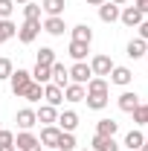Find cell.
Listing matches in <instances>:
<instances>
[{
    "mask_svg": "<svg viewBox=\"0 0 148 151\" xmlns=\"http://www.w3.org/2000/svg\"><path fill=\"white\" fill-rule=\"evenodd\" d=\"M119 12H122V9H119L116 3L105 0V3L99 6V20H102V23H116V20H119Z\"/></svg>",
    "mask_w": 148,
    "mask_h": 151,
    "instance_id": "obj_8",
    "label": "cell"
},
{
    "mask_svg": "<svg viewBox=\"0 0 148 151\" xmlns=\"http://www.w3.org/2000/svg\"><path fill=\"white\" fill-rule=\"evenodd\" d=\"M47 151H55V148H47Z\"/></svg>",
    "mask_w": 148,
    "mask_h": 151,
    "instance_id": "obj_45",
    "label": "cell"
},
{
    "mask_svg": "<svg viewBox=\"0 0 148 151\" xmlns=\"http://www.w3.org/2000/svg\"><path fill=\"white\" fill-rule=\"evenodd\" d=\"M145 139H148V134H145Z\"/></svg>",
    "mask_w": 148,
    "mask_h": 151,
    "instance_id": "obj_46",
    "label": "cell"
},
{
    "mask_svg": "<svg viewBox=\"0 0 148 151\" xmlns=\"http://www.w3.org/2000/svg\"><path fill=\"white\" fill-rule=\"evenodd\" d=\"M142 142H145V134L139 131V128H134V131L125 134V142H122V145H125V151H139Z\"/></svg>",
    "mask_w": 148,
    "mask_h": 151,
    "instance_id": "obj_17",
    "label": "cell"
},
{
    "mask_svg": "<svg viewBox=\"0 0 148 151\" xmlns=\"http://www.w3.org/2000/svg\"><path fill=\"white\" fill-rule=\"evenodd\" d=\"M12 38H18V26L9 18H3L0 20V44H6V41H12Z\"/></svg>",
    "mask_w": 148,
    "mask_h": 151,
    "instance_id": "obj_26",
    "label": "cell"
},
{
    "mask_svg": "<svg viewBox=\"0 0 148 151\" xmlns=\"http://www.w3.org/2000/svg\"><path fill=\"white\" fill-rule=\"evenodd\" d=\"M38 122H44V125H55L58 122V108H52V105H41L35 111Z\"/></svg>",
    "mask_w": 148,
    "mask_h": 151,
    "instance_id": "obj_19",
    "label": "cell"
},
{
    "mask_svg": "<svg viewBox=\"0 0 148 151\" xmlns=\"http://www.w3.org/2000/svg\"><path fill=\"white\" fill-rule=\"evenodd\" d=\"M12 12H15V3H12V0H0V20L12 18Z\"/></svg>",
    "mask_w": 148,
    "mask_h": 151,
    "instance_id": "obj_35",
    "label": "cell"
},
{
    "mask_svg": "<svg viewBox=\"0 0 148 151\" xmlns=\"http://www.w3.org/2000/svg\"><path fill=\"white\" fill-rule=\"evenodd\" d=\"M142 20H145V15H142V12H139L137 6H125V9L119 12V23H125L128 29H137V26H139Z\"/></svg>",
    "mask_w": 148,
    "mask_h": 151,
    "instance_id": "obj_6",
    "label": "cell"
},
{
    "mask_svg": "<svg viewBox=\"0 0 148 151\" xmlns=\"http://www.w3.org/2000/svg\"><path fill=\"white\" fill-rule=\"evenodd\" d=\"M15 148L18 151H44L41 148V139H38L32 131H20L18 137H15Z\"/></svg>",
    "mask_w": 148,
    "mask_h": 151,
    "instance_id": "obj_3",
    "label": "cell"
},
{
    "mask_svg": "<svg viewBox=\"0 0 148 151\" xmlns=\"http://www.w3.org/2000/svg\"><path fill=\"white\" fill-rule=\"evenodd\" d=\"M58 137H61V128H58V125H44L38 139H41V145H47V148H55Z\"/></svg>",
    "mask_w": 148,
    "mask_h": 151,
    "instance_id": "obj_13",
    "label": "cell"
},
{
    "mask_svg": "<svg viewBox=\"0 0 148 151\" xmlns=\"http://www.w3.org/2000/svg\"><path fill=\"white\" fill-rule=\"evenodd\" d=\"M116 131H119V122L116 119H99L96 122V134L99 137H116Z\"/></svg>",
    "mask_w": 148,
    "mask_h": 151,
    "instance_id": "obj_23",
    "label": "cell"
},
{
    "mask_svg": "<svg viewBox=\"0 0 148 151\" xmlns=\"http://www.w3.org/2000/svg\"><path fill=\"white\" fill-rule=\"evenodd\" d=\"M116 105H119V111H122V113H134V108L139 105V96L134 93V90H122L119 99H116Z\"/></svg>",
    "mask_w": 148,
    "mask_h": 151,
    "instance_id": "obj_12",
    "label": "cell"
},
{
    "mask_svg": "<svg viewBox=\"0 0 148 151\" xmlns=\"http://www.w3.org/2000/svg\"><path fill=\"white\" fill-rule=\"evenodd\" d=\"M70 58L73 61H87V52H90V44H78V41H70Z\"/></svg>",
    "mask_w": 148,
    "mask_h": 151,
    "instance_id": "obj_24",
    "label": "cell"
},
{
    "mask_svg": "<svg viewBox=\"0 0 148 151\" xmlns=\"http://www.w3.org/2000/svg\"><path fill=\"white\" fill-rule=\"evenodd\" d=\"M23 20H41V6L38 3H23Z\"/></svg>",
    "mask_w": 148,
    "mask_h": 151,
    "instance_id": "obj_33",
    "label": "cell"
},
{
    "mask_svg": "<svg viewBox=\"0 0 148 151\" xmlns=\"http://www.w3.org/2000/svg\"><path fill=\"white\" fill-rule=\"evenodd\" d=\"M12 3H18V6H23V3H29V0H12Z\"/></svg>",
    "mask_w": 148,
    "mask_h": 151,
    "instance_id": "obj_42",
    "label": "cell"
},
{
    "mask_svg": "<svg viewBox=\"0 0 148 151\" xmlns=\"http://www.w3.org/2000/svg\"><path fill=\"white\" fill-rule=\"evenodd\" d=\"M145 64H148V52H145Z\"/></svg>",
    "mask_w": 148,
    "mask_h": 151,
    "instance_id": "obj_44",
    "label": "cell"
},
{
    "mask_svg": "<svg viewBox=\"0 0 148 151\" xmlns=\"http://www.w3.org/2000/svg\"><path fill=\"white\" fill-rule=\"evenodd\" d=\"M90 78H93V70H90L87 61H75L73 67H70V81L73 84H87Z\"/></svg>",
    "mask_w": 148,
    "mask_h": 151,
    "instance_id": "obj_4",
    "label": "cell"
},
{
    "mask_svg": "<svg viewBox=\"0 0 148 151\" xmlns=\"http://www.w3.org/2000/svg\"><path fill=\"white\" fill-rule=\"evenodd\" d=\"M90 145H93V151H119V142L113 137H99V134L93 137Z\"/></svg>",
    "mask_w": 148,
    "mask_h": 151,
    "instance_id": "obj_21",
    "label": "cell"
},
{
    "mask_svg": "<svg viewBox=\"0 0 148 151\" xmlns=\"http://www.w3.org/2000/svg\"><path fill=\"white\" fill-rule=\"evenodd\" d=\"M41 35V20H23L18 26V41L20 44H32Z\"/></svg>",
    "mask_w": 148,
    "mask_h": 151,
    "instance_id": "obj_2",
    "label": "cell"
},
{
    "mask_svg": "<svg viewBox=\"0 0 148 151\" xmlns=\"http://www.w3.org/2000/svg\"><path fill=\"white\" fill-rule=\"evenodd\" d=\"M84 96H87V90H84V84H73V81H70V84H67V87H64V102H84Z\"/></svg>",
    "mask_w": 148,
    "mask_h": 151,
    "instance_id": "obj_20",
    "label": "cell"
},
{
    "mask_svg": "<svg viewBox=\"0 0 148 151\" xmlns=\"http://www.w3.org/2000/svg\"><path fill=\"white\" fill-rule=\"evenodd\" d=\"M44 102L47 105H52V108H58L61 102H64V87H58V84H44Z\"/></svg>",
    "mask_w": 148,
    "mask_h": 151,
    "instance_id": "obj_9",
    "label": "cell"
},
{
    "mask_svg": "<svg viewBox=\"0 0 148 151\" xmlns=\"http://www.w3.org/2000/svg\"><path fill=\"white\" fill-rule=\"evenodd\" d=\"M3 145H15V134L9 131V128H0V148Z\"/></svg>",
    "mask_w": 148,
    "mask_h": 151,
    "instance_id": "obj_36",
    "label": "cell"
},
{
    "mask_svg": "<svg viewBox=\"0 0 148 151\" xmlns=\"http://www.w3.org/2000/svg\"><path fill=\"white\" fill-rule=\"evenodd\" d=\"M131 81H134V73H131V67H113V70H111V84L128 87Z\"/></svg>",
    "mask_w": 148,
    "mask_h": 151,
    "instance_id": "obj_15",
    "label": "cell"
},
{
    "mask_svg": "<svg viewBox=\"0 0 148 151\" xmlns=\"http://www.w3.org/2000/svg\"><path fill=\"white\" fill-rule=\"evenodd\" d=\"M113 67H116V64H113L111 55H105V52H99V55L90 58V70H93V76H102V78H105V76H111Z\"/></svg>",
    "mask_w": 148,
    "mask_h": 151,
    "instance_id": "obj_5",
    "label": "cell"
},
{
    "mask_svg": "<svg viewBox=\"0 0 148 151\" xmlns=\"http://www.w3.org/2000/svg\"><path fill=\"white\" fill-rule=\"evenodd\" d=\"M73 41H78V44H93V29L87 26V23L73 26Z\"/></svg>",
    "mask_w": 148,
    "mask_h": 151,
    "instance_id": "obj_25",
    "label": "cell"
},
{
    "mask_svg": "<svg viewBox=\"0 0 148 151\" xmlns=\"http://www.w3.org/2000/svg\"><path fill=\"white\" fill-rule=\"evenodd\" d=\"M111 3H116V6H122V3H128V0H111Z\"/></svg>",
    "mask_w": 148,
    "mask_h": 151,
    "instance_id": "obj_41",
    "label": "cell"
},
{
    "mask_svg": "<svg viewBox=\"0 0 148 151\" xmlns=\"http://www.w3.org/2000/svg\"><path fill=\"white\" fill-rule=\"evenodd\" d=\"M35 64L52 67V64H55V50H52V47H41V50H38V61H35Z\"/></svg>",
    "mask_w": 148,
    "mask_h": 151,
    "instance_id": "obj_31",
    "label": "cell"
},
{
    "mask_svg": "<svg viewBox=\"0 0 148 151\" xmlns=\"http://www.w3.org/2000/svg\"><path fill=\"white\" fill-rule=\"evenodd\" d=\"M55 125L61 128V131H70V134H73L75 128H78V113H75V111H61Z\"/></svg>",
    "mask_w": 148,
    "mask_h": 151,
    "instance_id": "obj_14",
    "label": "cell"
},
{
    "mask_svg": "<svg viewBox=\"0 0 148 151\" xmlns=\"http://www.w3.org/2000/svg\"><path fill=\"white\" fill-rule=\"evenodd\" d=\"M134 125H139V128H148V102H139L137 108H134Z\"/></svg>",
    "mask_w": 148,
    "mask_h": 151,
    "instance_id": "obj_27",
    "label": "cell"
},
{
    "mask_svg": "<svg viewBox=\"0 0 148 151\" xmlns=\"http://www.w3.org/2000/svg\"><path fill=\"white\" fill-rule=\"evenodd\" d=\"M50 70H52V84H58V87H67V84H70V70H67L61 61H55Z\"/></svg>",
    "mask_w": 148,
    "mask_h": 151,
    "instance_id": "obj_18",
    "label": "cell"
},
{
    "mask_svg": "<svg viewBox=\"0 0 148 151\" xmlns=\"http://www.w3.org/2000/svg\"><path fill=\"white\" fill-rule=\"evenodd\" d=\"M15 122H18L20 131H32V128L38 125V116H35V111H32V108H20L18 116H15Z\"/></svg>",
    "mask_w": 148,
    "mask_h": 151,
    "instance_id": "obj_7",
    "label": "cell"
},
{
    "mask_svg": "<svg viewBox=\"0 0 148 151\" xmlns=\"http://www.w3.org/2000/svg\"><path fill=\"white\" fill-rule=\"evenodd\" d=\"M84 3H87V6H102L105 0H84Z\"/></svg>",
    "mask_w": 148,
    "mask_h": 151,
    "instance_id": "obj_39",
    "label": "cell"
},
{
    "mask_svg": "<svg viewBox=\"0 0 148 151\" xmlns=\"http://www.w3.org/2000/svg\"><path fill=\"white\" fill-rule=\"evenodd\" d=\"M108 87H111V84H108V78H102V76H93L90 81L84 84L87 93H108Z\"/></svg>",
    "mask_w": 148,
    "mask_h": 151,
    "instance_id": "obj_28",
    "label": "cell"
},
{
    "mask_svg": "<svg viewBox=\"0 0 148 151\" xmlns=\"http://www.w3.org/2000/svg\"><path fill=\"white\" fill-rule=\"evenodd\" d=\"M84 102H87L90 111H105L111 99H108V93H87V96H84Z\"/></svg>",
    "mask_w": 148,
    "mask_h": 151,
    "instance_id": "obj_22",
    "label": "cell"
},
{
    "mask_svg": "<svg viewBox=\"0 0 148 151\" xmlns=\"http://www.w3.org/2000/svg\"><path fill=\"white\" fill-rule=\"evenodd\" d=\"M23 99H26V102H41V99H44V84H38V81H32V84L26 87V93H23Z\"/></svg>",
    "mask_w": 148,
    "mask_h": 151,
    "instance_id": "obj_32",
    "label": "cell"
},
{
    "mask_svg": "<svg viewBox=\"0 0 148 151\" xmlns=\"http://www.w3.org/2000/svg\"><path fill=\"white\" fill-rule=\"evenodd\" d=\"M0 151H18V148H15V145H3Z\"/></svg>",
    "mask_w": 148,
    "mask_h": 151,
    "instance_id": "obj_40",
    "label": "cell"
},
{
    "mask_svg": "<svg viewBox=\"0 0 148 151\" xmlns=\"http://www.w3.org/2000/svg\"><path fill=\"white\" fill-rule=\"evenodd\" d=\"M41 29L50 32L52 38H61V35H64V29H67V23H64V18H47L44 23H41Z\"/></svg>",
    "mask_w": 148,
    "mask_h": 151,
    "instance_id": "obj_16",
    "label": "cell"
},
{
    "mask_svg": "<svg viewBox=\"0 0 148 151\" xmlns=\"http://www.w3.org/2000/svg\"><path fill=\"white\" fill-rule=\"evenodd\" d=\"M32 84V73L29 70H12V76H9V87H12V93L18 96V99H23V93H26V87Z\"/></svg>",
    "mask_w": 148,
    "mask_h": 151,
    "instance_id": "obj_1",
    "label": "cell"
},
{
    "mask_svg": "<svg viewBox=\"0 0 148 151\" xmlns=\"http://www.w3.org/2000/svg\"><path fill=\"white\" fill-rule=\"evenodd\" d=\"M12 70H15V64H12L9 58H0V81H3V78H9Z\"/></svg>",
    "mask_w": 148,
    "mask_h": 151,
    "instance_id": "obj_34",
    "label": "cell"
},
{
    "mask_svg": "<svg viewBox=\"0 0 148 151\" xmlns=\"http://www.w3.org/2000/svg\"><path fill=\"white\" fill-rule=\"evenodd\" d=\"M64 6L67 0H41V12L47 18H64Z\"/></svg>",
    "mask_w": 148,
    "mask_h": 151,
    "instance_id": "obj_11",
    "label": "cell"
},
{
    "mask_svg": "<svg viewBox=\"0 0 148 151\" xmlns=\"http://www.w3.org/2000/svg\"><path fill=\"white\" fill-rule=\"evenodd\" d=\"M139 151H148V139H145V142H142V148H139Z\"/></svg>",
    "mask_w": 148,
    "mask_h": 151,
    "instance_id": "obj_43",
    "label": "cell"
},
{
    "mask_svg": "<svg viewBox=\"0 0 148 151\" xmlns=\"http://www.w3.org/2000/svg\"><path fill=\"white\" fill-rule=\"evenodd\" d=\"M134 6H137L142 15H148V0H134Z\"/></svg>",
    "mask_w": 148,
    "mask_h": 151,
    "instance_id": "obj_38",
    "label": "cell"
},
{
    "mask_svg": "<svg viewBox=\"0 0 148 151\" xmlns=\"http://www.w3.org/2000/svg\"><path fill=\"white\" fill-rule=\"evenodd\" d=\"M32 81H38V84H50V81H52V70L44 67V64H35V70H32Z\"/></svg>",
    "mask_w": 148,
    "mask_h": 151,
    "instance_id": "obj_29",
    "label": "cell"
},
{
    "mask_svg": "<svg viewBox=\"0 0 148 151\" xmlns=\"http://www.w3.org/2000/svg\"><path fill=\"white\" fill-rule=\"evenodd\" d=\"M145 52H148V41H142V38H131L128 41V47H125V55L128 58H145Z\"/></svg>",
    "mask_w": 148,
    "mask_h": 151,
    "instance_id": "obj_10",
    "label": "cell"
},
{
    "mask_svg": "<svg viewBox=\"0 0 148 151\" xmlns=\"http://www.w3.org/2000/svg\"><path fill=\"white\" fill-rule=\"evenodd\" d=\"M55 151H75V137L70 131H61V137L55 142Z\"/></svg>",
    "mask_w": 148,
    "mask_h": 151,
    "instance_id": "obj_30",
    "label": "cell"
},
{
    "mask_svg": "<svg viewBox=\"0 0 148 151\" xmlns=\"http://www.w3.org/2000/svg\"><path fill=\"white\" fill-rule=\"evenodd\" d=\"M137 29H139V35H137V38H142V41H148V20H142V23H139Z\"/></svg>",
    "mask_w": 148,
    "mask_h": 151,
    "instance_id": "obj_37",
    "label": "cell"
}]
</instances>
